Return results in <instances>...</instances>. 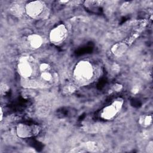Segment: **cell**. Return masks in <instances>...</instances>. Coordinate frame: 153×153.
<instances>
[{"mask_svg": "<svg viewBox=\"0 0 153 153\" xmlns=\"http://www.w3.org/2000/svg\"><path fill=\"white\" fill-rule=\"evenodd\" d=\"M39 130V128L36 125L20 124L17 127V134L20 137L27 138L36 135Z\"/></svg>", "mask_w": 153, "mask_h": 153, "instance_id": "cell-3", "label": "cell"}, {"mask_svg": "<svg viewBox=\"0 0 153 153\" xmlns=\"http://www.w3.org/2000/svg\"><path fill=\"white\" fill-rule=\"evenodd\" d=\"M75 90V88L72 85H67L64 88V91L66 93H72Z\"/></svg>", "mask_w": 153, "mask_h": 153, "instance_id": "cell-13", "label": "cell"}, {"mask_svg": "<svg viewBox=\"0 0 153 153\" xmlns=\"http://www.w3.org/2000/svg\"><path fill=\"white\" fill-rule=\"evenodd\" d=\"M152 122V117L151 115H143L140 118L139 123L143 126H148Z\"/></svg>", "mask_w": 153, "mask_h": 153, "instance_id": "cell-10", "label": "cell"}, {"mask_svg": "<svg viewBox=\"0 0 153 153\" xmlns=\"http://www.w3.org/2000/svg\"><path fill=\"white\" fill-rule=\"evenodd\" d=\"M10 10L14 15L20 16V15L23 14V11H24V8L20 4L14 3L11 5Z\"/></svg>", "mask_w": 153, "mask_h": 153, "instance_id": "cell-9", "label": "cell"}, {"mask_svg": "<svg viewBox=\"0 0 153 153\" xmlns=\"http://www.w3.org/2000/svg\"><path fill=\"white\" fill-rule=\"evenodd\" d=\"M123 101L121 99L116 100L110 105L104 108L101 112V117L106 120L112 118L121 109Z\"/></svg>", "mask_w": 153, "mask_h": 153, "instance_id": "cell-2", "label": "cell"}, {"mask_svg": "<svg viewBox=\"0 0 153 153\" xmlns=\"http://www.w3.org/2000/svg\"><path fill=\"white\" fill-rule=\"evenodd\" d=\"M67 35V29L64 25L59 26L52 29L50 33V39L54 43H59L65 39Z\"/></svg>", "mask_w": 153, "mask_h": 153, "instance_id": "cell-5", "label": "cell"}, {"mask_svg": "<svg viewBox=\"0 0 153 153\" xmlns=\"http://www.w3.org/2000/svg\"><path fill=\"white\" fill-rule=\"evenodd\" d=\"M93 74V69L91 63L87 61L78 62L74 69V75L77 79L85 81L91 79Z\"/></svg>", "mask_w": 153, "mask_h": 153, "instance_id": "cell-1", "label": "cell"}, {"mask_svg": "<svg viewBox=\"0 0 153 153\" xmlns=\"http://www.w3.org/2000/svg\"><path fill=\"white\" fill-rule=\"evenodd\" d=\"M49 68V66L47 63H42L40 66H39V69H40V71L41 72H44V71H47L48 69Z\"/></svg>", "mask_w": 153, "mask_h": 153, "instance_id": "cell-12", "label": "cell"}, {"mask_svg": "<svg viewBox=\"0 0 153 153\" xmlns=\"http://www.w3.org/2000/svg\"><path fill=\"white\" fill-rule=\"evenodd\" d=\"M147 149H148V152H150V153H152V151H153V145H152V142L151 141L149 143H148V147H147Z\"/></svg>", "mask_w": 153, "mask_h": 153, "instance_id": "cell-14", "label": "cell"}, {"mask_svg": "<svg viewBox=\"0 0 153 153\" xmlns=\"http://www.w3.org/2000/svg\"><path fill=\"white\" fill-rule=\"evenodd\" d=\"M127 48L126 44L123 42H120L115 44L112 48V53L116 56H121L124 53Z\"/></svg>", "mask_w": 153, "mask_h": 153, "instance_id": "cell-8", "label": "cell"}, {"mask_svg": "<svg viewBox=\"0 0 153 153\" xmlns=\"http://www.w3.org/2000/svg\"><path fill=\"white\" fill-rule=\"evenodd\" d=\"M41 78L42 80L44 82H50L53 79V75L48 71H44V72H42L41 75Z\"/></svg>", "mask_w": 153, "mask_h": 153, "instance_id": "cell-11", "label": "cell"}, {"mask_svg": "<svg viewBox=\"0 0 153 153\" xmlns=\"http://www.w3.org/2000/svg\"><path fill=\"white\" fill-rule=\"evenodd\" d=\"M18 70L20 75L25 78H27L33 74V67L29 62L28 57H23L20 59L19 65Z\"/></svg>", "mask_w": 153, "mask_h": 153, "instance_id": "cell-6", "label": "cell"}, {"mask_svg": "<svg viewBox=\"0 0 153 153\" xmlns=\"http://www.w3.org/2000/svg\"><path fill=\"white\" fill-rule=\"evenodd\" d=\"M28 42L33 48H38L42 44V38L38 34H32L28 36Z\"/></svg>", "mask_w": 153, "mask_h": 153, "instance_id": "cell-7", "label": "cell"}, {"mask_svg": "<svg viewBox=\"0 0 153 153\" xmlns=\"http://www.w3.org/2000/svg\"><path fill=\"white\" fill-rule=\"evenodd\" d=\"M2 109H1V120H2Z\"/></svg>", "mask_w": 153, "mask_h": 153, "instance_id": "cell-15", "label": "cell"}, {"mask_svg": "<svg viewBox=\"0 0 153 153\" xmlns=\"http://www.w3.org/2000/svg\"><path fill=\"white\" fill-rule=\"evenodd\" d=\"M44 9V2L40 1L29 2L25 7V10L27 14L33 18H36L40 16L42 13Z\"/></svg>", "mask_w": 153, "mask_h": 153, "instance_id": "cell-4", "label": "cell"}]
</instances>
